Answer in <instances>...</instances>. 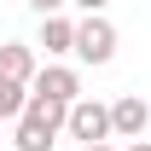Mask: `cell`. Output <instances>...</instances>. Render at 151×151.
Here are the masks:
<instances>
[{
  "label": "cell",
  "instance_id": "6da1fadb",
  "mask_svg": "<svg viewBox=\"0 0 151 151\" xmlns=\"http://www.w3.org/2000/svg\"><path fill=\"white\" fill-rule=\"evenodd\" d=\"M76 58L81 64H111L116 58V23L105 12H87V18L76 23Z\"/></svg>",
  "mask_w": 151,
  "mask_h": 151
},
{
  "label": "cell",
  "instance_id": "7a4b0ae2",
  "mask_svg": "<svg viewBox=\"0 0 151 151\" xmlns=\"http://www.w3.org/2000/svg\"><path fill=\"white\" fill-rule=\"evenodd\" d=\"M64 128L81 139V145H99V139H111V105H99V99H76L70 105V116H64Z\"/></svg>",
  "mask_w": 151,
  "mask_h": 151
},
{
  "label": "cell",
  "instance_id": "3957f363",
  "mask_svg": "<svg viewBox=\"0 0 151 151\" xmlns=\"http://www.w3.org/2000/svg\"><path fill=\"white\" fill-rule=\"evenodd\" d=\"M145 128H151V105L139 93H116L111 99V134L116 139H139Z\"/></svg>",
  "mask_w": 151,
  "mask_h": 151
},
{
  "label": "cell",
  "instance_id": "277c9868",
  "mask_svg": "<svg viewBox=\"0 0 151 151\" xmlns=\"http://www.w3.org/2000/svg\"><path fill=\"white\" fill-rule=\"evenodd\" d=\"M29 93H47V99H58V105H76V99H81V76H76L70 64H41L35 81H29Z\"/></svg>",
  "mask_w": 151,
  "mask_h": 151
},
{
  "label": "cell",
  "instance_id": "5b68a950",
  "mask_svg": "<svg viewBox=\"0 0 151 151\" xmlns=\"http://www.w3.org/2000/svg\"><path fill=\"white\" fill-rule=\"evenodd\" d=\"M0 81L29 87V81H35V47H23V41H0Z\"/></svg>",
  "mask_w": 151,
  "mask_h": 151
},
{
  "label": "cell",
  "instance_id": "8992f818",
  "mask_svg": "<svg viewBox=\"0 0 151 151\" xmlns=\"http://www.w3.org/2000/svg\"><path fill=\"white\" fill-rule=\"evenodd\" d=\"M35 47H47V58H64V52H76V23L64 18V12L41 18V35H35Z\"/></svg>",
  "mask_w": 151,
  "mask_h": 151
},
{
  "label": "cell",
  "instance_id": "52a82bcc",
  "mask_svg": "<svg viewBox=\"0 0 151 151\" xmlns=\"http://www.w3.org/2000/svg\"><path fill=\"white\" fill-rule=\"evenodd\" d=\"M18 151H52L58 145V134L47 128V122H35V116H18V139H12Z\"/></svg>",
  "mask_w": 151,
  "mask_h": 151
},
{
  "label": "cell",
  "instance_id": "ba28073f",
  "mask_svg": "<svg viewBox=\"0 0 151 151\" xmlns=\"http://www.w3.org/2000/svg\"><path fill=\"white\" fill-rule=\"evenodd\" d=\"M23 116H35V122H47V128H64V116H70V105H58V99H47V93H29L23 99Z\"/></svg>",
  "mask_w": 151,
  "mask_h": 151
},
{
  "label": "cell",
  "instance_id": "9c48e42d",
  "mask_svg": "<svg viewBox=\"0 0 151 151\" xmlns=\"http://www.w3.org/2000/svg\"><path fill=\"white\" fill-rule=\"evenodd\" d=\"M23 99H29V87H18V81H0V122L23 116Z\"/></svg>",
  "mask_w": 151,
  "mask_h": 151
},
{
  "label": "cell",
  "instance_id": "30bf717a",
  "mask_svg": "<svg viewBox=\"0 0 151 151\" xmlns=\"http://www.w3.org/2000/svg\"><path fill=\"white\" fill-rule=\"evenodd\" d=\"M29 6H35L41 18H52V12H64V6H70V0H29Z\"/></svg>",
  "mask_w": 151,
  "mask_h": 151
},
{
  "label": "cell",
  "instance_id": "8fae6325",
  "mask_svg": "<svg viewBox=\"0 0 151 151\" xmlns=\"http://www.w3.org/2000/svg\"><path fill=\"white\" fill-rule=\"evenodd\" d=\"M70 6H81V12H105V0H70Z\"/></svg>",
  "mask_w": 151,
  "mask_h": 151
},
{
  "label": "cell",
  "instance_id": "7c38bea8",
  "mask_svg": "<svg viewBox=\"0 0 151 151\" xmlns=\"http://www.w3.org/2000/svg\"><path fill=\"white\" fill-rule=\"evenodd\" d=\"M128 151H151V139H145V134H139V139H128Z\"/></svg>",
  "mask_w": 151,
  "mask_h": 151
},
{
  "label": "cell",
  "instance_id": "4fadbf2b",
  "mask_svg": "<svg viewBox=\"0 0 151 151\" xmlns=\"http://www.w3.org/2000/svg\"><path fill=\"white\" fill-rule=\"evenodd\" d=\"M81 151H116V145H105V139H99V145H81Z\"/></svg>",
  "mask_w": 151,
  "mask_h": 151
}]
</instances>
